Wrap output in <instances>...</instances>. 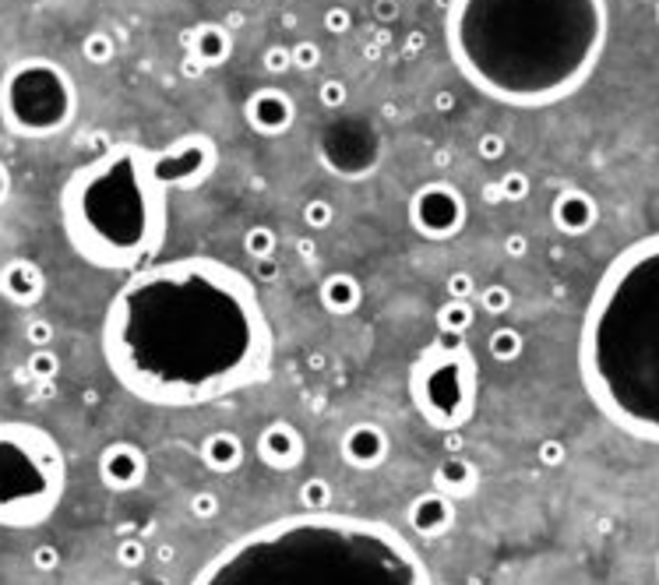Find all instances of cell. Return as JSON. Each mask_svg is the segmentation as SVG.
Returning <instances> with one entry per match:
<instances>
[{
  "label": "cell",
  "instance_id": "cell-1",
  "mask_svg": "<svg viewBox=\"0 0 659 585\" xmlns=\"http://www.w3.org/2000/svg\"><path fill=\"white\" fill-rule=\"evenodd\" d=\"M276 335L254 283L219 258L138 268L102 317V360L134 398L205 405L265 378Z\"/></svg>",
  "mask_w": 659,
  "mask_h": 585
},
{
  "label": "cell",
  "instance_id": "cell-2",
  "mask_svg": "<svg viewBox=\"0 0 659 585\" xmlns=\"http://www.w3.org/2000/svg\"><path fill=\"white\" fill-rule=\"evenodd\" d=\"M610 36L607 0H452L445 39L479 96L540 109L575 96Z\"/></svg>",
  "mask_w": 659,
  "mask_h": 585
},
{
  "label": "cell",
  "instance_id": "cell-3",
  "mask_svg": "<svg viewBox=\"0 0 659 585\" xmlns=\"http://www.w3.org/2000/svg\"><path fill=\"white\" fill-rule=\"evenodd\" d=\"M190 585H434L409 540L374 518L285 515L215 554Z\"/></svg>",
  "mask_w": 659,
  "mask_h": 585
},
{
  "label": "cell",
  "instance_id": "cell-4",
  "mask_svg": "<svg viewBox=\"0 0 659 585\" xmlns=\"http://www.w3.org/2000/svg\"><path fill=\"white\" fill-rule=\"evenodd\" d=\"M578 374L610 423L659 441V233L624 247L599 276L582 314Z\"/></svg>",
  "mask_w": 659,
  "mask_h": 585
},
{
  "label": "cell",
  "instance_id": "cell-5",
  "mask_svg": "<svg viewBox=\"0 0 659 585\" xmlns=\"http://www.w3.org/2000/svg\"><path fill=\"white\" fill-rule=\"evenodd\" d=\"M60 222L71 251L92 268H145L170 222V191L156 177V152L145 145H113L75 170L60 191Z\"/></svg>",
  "mask_w": 659,
  "mask_h": 585
},
{
  "label": "cell",
  "instance_id": "cell-6",
  "mask_svg": "<svg viewBox=\"0 0 659 585\" xmlns=\"http://www.w3.org/2000/svg\"><path fill=\"white\" fill-rule=\"evenodd\" d=\"M68 462L46 427L0 420V529H36L64 501Z\"/></svg>",
  "mask_w": 659,
  "mask_h": 585
},
{
  "label": "cell",
  "instance_id": "cell-7",
  "mask_svg": "<svg viewBox=\"0 0 659 585\" xmlns=\"http://www.w3.org/2000/svg\"><path fill=\"white\" fill-rule=\"evenodd\" d=\"M479 364L466 346V335H438L423 346L409 367V398L427 427L452 434L462 430L476 413Z\"/></svg>",
  "mask_w": 659,
  "mask_h": 585
},
{
  "label": "cell",
  "instance_id": "cell-8",
  "mask_svg": "<svg viewBox=\"0 0 659 585\" xmlns=\"http://www.w3.org/2000/svg\"><path fill=\"white\" fill-rule=\"evenodd\" d=\"M78 113V85L57 60L25 57L0 78V116L18 138H53Z\"/></svg>",
  "mask_w": 659,
  "mask_h": 585
},
{
  "label": "cell",
  "instance_id": "cell-9",
  "mask_svg": "<svg viewBox=\"0 0 659 585\" xmlns=\"http://www.w3.org/2000/svg\"><path fill=\"white\" fill-rule=\"evenodd\" d=\"M381 131L367 116H339L328 124L317 138V156L321 163L342 177V180H360L374 173L381 163Z\"/></svg>",
  "mask_w": 659,
  "mask_h": 585
},
{
  "label": "cell",
  "instance_id": "cell-10",
  "mask_svg": "<svg viewBox=\"0 0 659 585\" xmlns=\"http://www.w3.org/2000/svg\"><path fill=\"white\" fill-rule=\"evenodd\" d=\"M470 222V201L448 180H427L409 197V226L423 240H455Z\"/></svg>",
  "mask_w": 659,
  "mask_h": 585
},
{
  "label": "cell",
  "instance_id": "cell-11",
  "mask_svg": "<svg viewBox=\"0 0 659 585\" xmlns=\"http://www.w3.org/2000/svg\"><path fill=\"white\" fill-rule=\"evenodd\" d=\"M219 166V145L205 131L181 134L156 152V177L166 191H197Z\"/></svg>",
  "mask_w": 659,
  "mask_h": 585
},
{
  "label": "cell",
  "instance_id": "cell-12",
  "mask_svg": "<svg viewBox=\"0 0 659 585\" xmlns=\"http://www.w3.org/2000/svg\"><path fill=\"white\" fill-rule=\"evenodd\" d=\"M244 120L261 138H283L296 124V102L285 89L265 85L244 99Z\"/></svg>",
  "mask_w": 659,
  "mask_h": 585
},
{
  "label": "cell",
  "instance_id": "cell-13",
  "mask_svg": "<svg viewBox=\"0 0 659 585\" xmlns=\"http://www.w3.org/2000/svg\"><path fill=\"white\" fill-rule=\"evenodd\" d=\"M99 480L113 493H131L149 480V455L134 441H113L99 452Z\"/></svg>",
  "mask_w": 659,
  "mask_h": 585
},
{
  "label": "cell",
  "instance_id": "cell-14",
  "mask_svg": "<svg viewBox=\"0 0 659 585\" xmlns=\"http://www.w3.org/2000/svg\"><path fill=\"white\" fill-rule=\"evenodd\" d=\"M254 452H258V459H261L269 469L289 473V469H296V466L303 462L307 445H303V434H300L289 420H272V423L261 427Z\"/></svg>",
  "mask_w": 659,
  "mask_h": 585
},
{
  "label": "cell",
  "instance_id": "cell-15",
  "mask_svg": "<svg viewBox=\"0 0 659 585\" xmlns=\"http://www.w3.org/2000/svg\"><path fill=\"white\" fill-rule=\"evenodd\" d=\"M339 452H342V462H346V466L371 473L377 466H384V459H388V452H391V441H388L384 427L364 420V423H353V427L342 434Z\"/></svg>",
  "mask_w": 659,
  "mask_h": 585
},
{
  "label": "cell",
  "instance_id": "cell-16",
  "mask_svg": "<svg viewBox=\"0 0 659 585\" xmlns=\"http://www.w3.org/2000/svg\"><path fill=\"white\" fill-rule=\"evenodd\" d=\"M551 222L561 236H585L599 222V204L582 188H565L551 204Z\"/></svg>",
  "mask_w": 659,
  "mask_h": 585
},
{
  "label": "cell",
  "instance_id": "cell-17",
  "mask_svg": "<svg viewBox=\"0 0 659 585\" xmlns=\"http://www.w3.org/2000/svg\"><path fill=\"white\" fill-rule=\"evenodd\" d=\"M406 515H409V525H413L416 536L438 540L455 525V501L441 490H423V493L413 497Z\"/></svg>",
  "mask_w": 659,
  "mask_h": 585
},
{
  "label": "cell",
  "instance_id": "cell-18",
  "mask_svg": "<svg viewBox=\"0 0 659 585\" xmlns=\"http://www.w3.org/2000/svg\"><path fill=\"white\" fill-rule=\"evenodd\" d=\"M0 296L14 307H36L46 296V272L28 258H11L0 268Z\"/></svg>",
  "mask_w": 659,
  "mask_h": 585
},
{
  "label": "cell",
  "instance_id": "cell-19",
  "mask_svg": "<svg viewBox=\"0 0 659 585\" xmlns=\"http://www.w3.org/2000/svg\"><path fill=\"white\" fill-rule=\"evenodd\" d=\"M184 46H188L190 57H197L212 71L233 57V32L219 21H205V25H194L190 32H184Z\"/></svg>",
  "mask_w": 659,
  "mask_h": 585
},
{
  "label": "cell",
  "instance_id": "cell-20",
  "mask_svg": "<svg viewBox=\"0 0 659 585\" xmlns=\"http://www.w3.org/2000/svg\"><path fill=\"white\" fill-rule=\"evenodd\" d=\"M244 455H247V448L233 430H212L201 441V462H205V469H212L219 477L237 473L244 466Z\"/></svg>",
  "mask_w": 659,
  "mask_h": 585
},
{
  "label": "cell",
  "instance_id": "cell-21",
  "mask_svg": "<svg viewBox=\"0 0 659 585\" xmlns=\"http://www.w3.org/2000/svg\"><path fill=\"white\" fill-rule=\"evenodd\" d=\"M317 300H321V307H325L328 314L346 317V314H353V310L364 303V283H360L353 272H332V276L321 279Z\"/></svg>",
  "mask_w": 659,
  "mask_h": 585
},
{
  "label": "cell",
  "instance_id": "cell-22",
  "mask_svg": "<svg viewBox=\"0 0 659 585\" xmlns=\"http://www.w3.org/2000/svg\"><path fill=\"white\" fill-rule=\"evenodd\" d=\"M476 487H479V469L472 466L470 459H462V455H448V459L434 469V490L448 493L452 501L472 497Z\"/></svg>",
  "mask_w": 659,
  "mask_h": 585
},
{
  "label": "cell",
  "instance_id": "cell-23",
  "mask_svg": "<svg viewBox=\"0 0 659 585\" xmlns=\"http://www.w3.org/2000/svg\"><path fill=\"white\" fill-rule=\"evenodd\" d=\"M486 349L497 364H515L526 349V335L515 328V325H497L490 335H486Z\"/></svg>",
  "mask_w": 659,
  "mask_h": 585
},
{
  "label": "cell",
  "instance_id": "cell-24",
  "mask_svg": "<svg viewBox=\"0 0 659 585\" xmlns=\"http://www.w3.org/2000/svg\"><path fill=\"white\" fill-rule=\"evenodd\" d=\"M472 321H476V310L470 300H445L438 307V328L445 335H470Z\"/></svg>",
  "mask_w": 659,
  "mask_h": 585
},
{
  "label": "cell",
  "instance_id": "cell-25",
  "mask_svg": "<svg viewBox=\"0 0 659 585\" xmlns=\"http://www.w3.org/2000/svg\"><path fill=\"white\" fill-rule=\"evenodd\" d=\"M296 501L303 511L310 515H321V511H332V501H335V490L325 477H307L300 490H296Z\"/></svg>",
  "mask_w": 659,
  "mask_h": 585
},
{
  "label": "cell",
  "instance_id": "cell-26",
  "mask_svg": "<svg viewBox=\"0 0 659 585\" xmlns=\"http://www.w3.org/2000/svg\"><path fill=\"white\" fill-rule=\"evenodd\" d=\"M276 247H279V233L272 226H251L244 233V254L251 261H272L276 258Z\"/></svg>",
  "mask_w": 659,
  "mask_h": 585
},
{
  "label": "cell",
  "instance_id": "cell-27",
  "mask_svg": "<svg viewBox=\"0 0 659 585\" xmlns=\"http://www.w3.org/2000/svg\"><path fill=\"white\" fill-rule=\"evenodd\" d=\"M82 57H85L89 64H95V68L109 64V60L117 57V39H113L109 32H89V36L82 39Z\"/></svg>",
  "mask_w": 659,
  "mask_h": 585
},
{
  "label": "cell",
  "instance_id": "cell-28",
  "mask_svg": "<svg viewBox=\"0 0 659 585\" xmlns=\"http://www.w3.org/2000/svg\"><path fill=\"white\" fill-rule=\"evenodd\" d=\"M25 374L32 381H53L60 374V357L46 346V349H32L28 353V364H25Z\"/></svg>",
  "mask_w": 659,
  "mask_h": 585
},
{
  "label": "cell",
  "instance_id": "cell-29",
  "mask_svg": "<svg viewBox=\"0 0 659 585\" xmlns=\"http://www.w3.org/2000/svg\"><path fill=\"white\" fill-rule=\"evenodd\" d=\"M289 57H293V68L296 71H317L321 60H325V50L314 43V39H296L289 46Z\"/></svg>",
  "mask_w": 659,
  "mask_h": 585
},
{
  "label": "cell",
  "instance_id": "cell-30",
  "mask_svg": "<svg viewBox=\"0 0 659 585\" xmlns=\"http://www.w3.org/2000/svg\"><path fill=\"white\" fill-rule=\"evenodd\" d=\"M303 222H307V229H314V233L328 229V226L335 222V204H332L328 197H310V201L303 204Z\"/></svg>",
  "mask_w": 659,
  "mask_h": 585
},
{
  "label": "cell",
  "instance_id": "cell-31",
  "mask_svg": "<svg viewBox=\"0 0 659 585\" xmlns=\"http://www.w3.org/2000/svg\"><path fill=\"white\" fill-rule=\"evenodd\" d=\"M476 296H479V307H483L486 314H494V317L508 314V310H511V303H515L511 290H508V286H501V283H494V286H483V290L476 292Z\"/></svg>",
  "mask_w": 659,
  "mask_h": 585
},
{
  "label": "cell",
  "instance_id": "cell-32",
  "mask_svg": "<svg viewBox=\"0 0 659 585\" xmlns=\"http://www.w3.org/2000/svg\"><path fill=\"white\" fill-rule=\"evenodd\" d=\"M145 561H149V547H145L141 540L127 536V540H120V543H117V565H120V568H127V572H138Z\"/></svg>",
  "mask_w": 659,
  "mask_h": 585
},
{
  "label": "cell",
  "instance_id": "cell-33",
  "mask_svg": "<svg viewBox=\"0 0 659 585\" xmlns=\"http://www.w3.org/2000/svg\"><path fill=\"white\" fill-rule=\"evenodd\" d=\"M497 201H526L529 197V177L518 173V170H508L501 180H497Z\"/></svg>",
  "mask_w": 659,
  "mask_h": 585
},
{
  "label": "cell",
  "instance_id": "cell-34",
  "mask_svg": "<svg viewBox=\"0 0 659 585\" xmlns=\"http://www.w3.org/2000/svg\"><path fill=\"white\" fill-rule=\"evenodd\" d=\"M219 508H222V501L215 497V490H194V493L188 497L190 518H197V522H208V518H215V515H219Z\"/></svg>",
  "mask_w": 659,
  "mask_h": 585
},
{
  "label": "cell",
  "instance_id": "cell-35",
  "mask_svg": "<svg viewBox=\"0 0 659 585\" xmlns=\"http://www.w3.org/2000/svg\"><path fill=\"white\" fill-rule=\"evenodd\" d=\"M317 102H321L325 109L339 113V109L350 102V89H346V82H342V78H325V82L317 85Z\"/></svg>",
  "mask_w": 659,
  "mask_h": 585
},
{
  "label": "cell",
  "instance_id": "cell-36",
  "mask_svg": "<svg viewBox=\"0 0 659 585\" xmlns=\"http://www.w3.org/2000/svg\"><path fill=\"white\" fill-rule=\"evenodd\" d=\"M321 25H325V32H328V36H339V39H342V36H350V32H353V25H357V21H353V11H350V7L335 4V7H328V11L321 14Z\"/></svg>",
  "mask_w": 659,
  "mask_h": 585
},
{
  "label": "cell",
  "instance_id": "cell-37",
  "mask_svg": "<svg viewBox=\"0 0 659 585\" xmlns=\"http://www.w3.org/2000/svg\"><path fill=\"white\" fill-rule=\"evenodd\" d=\"M261 68H265L269 75H285V71H293L289 46H283V43H272V46L261 53Z\"/></svg>",
  "mask_w": 659,
  "mask_h": 585
},
{
  "label": "cell",
  "instance_id": "cell-38",
  "mask_svg": "<svg viewBox=\"0 0 659 585\" xmlns=\"http://www.w3.org/2000/svg\"><path fill=\"white\" fill-rule=\"evenodd\" d=\"M445 292H448V300H472L476 292H479V286H476V279H472L470 272H452L448 279H445Z\"/></svg>",
  "mask_w": 659,
  "mask_h": 585
},
{
  "label": "cell",
  "instance_id": "cell-39",
  "mask_svg": "<svg viewBox=\"0 0 659 585\" xmlns=\"http://www.w3.org/2000/svg\"><path fill=\"white\" fill-rule=\"evenodd\" d=\"M25 342H28L32 349H46V346H53V325H50L46 317H32V321L25 325Z\"/></svg>",
  "mask_w": 659,
  "mask_h": 585
},
{
  "label": "cell",
  "instance_id": "cell-40",
  "mask_svg": "<svg viewBox=\"0 0 659 585\" xmlns=\"http://www.w3.org/2000/svg\"><path fill=\"white\" fill-rule=\"evenodd\" d=\"M476 152H479V159H486V163H497V159L508 152V141H504L497 131H486V134H479V141H476Z\"/></svg>",
  "mask_w": 659,
  "mask_h": 585
},
{
  "label": "cell",
  "instance_id": "cell-41",
  "mask_svg": "<svg viewBox=\"0 0 659 585\" xmlns=\"http://www.w3.org/2000/svg\"><path fill=\"white\" fill-rule=\"evenodd\" d=\"M60 565H64V557H60V550H57V547L43 543V547H36V550H32V568H36V572H43V575H53Z\"/></svg>",
  "mask_w": 659,
  "mask_h": 585
},
{
  "label": "cell",
  "instance_id": "cell-42",
  "mask_svg": "<svg viewBox=\"0 0 659 585\" xmlns=\"http://www.w3.org/2000/svg\"><path fill=\"white\" fill-rule=\"evenodd\" d=\"M536 459H540L543 466L554 469V466H561V462L567 459V448L561 445V441H543V445L536 448Z\"/></svg>",
  "mask_w": 659,
  "mask_h": 585
},
{
  "label": "cell",
  "instance_id": "cell-43",
  "mask_svg": "<svg viewBox=\"0 0 659 585\" xmlns=\"http://www.w3.org/2000/svg\"><path fill=\"white\" fill-rule=\"evenodd\" d=\"M504 254H508V258H526V254H529L526 233H508V236H504Z\"/></svg>",
  "mask_w": 659,
  "mask_h": 585
},
{
  "label": "cell",
  "instance_id": "cell-44",
  "mask_svg": "<svg viewBox=\"0 0 659 585\" xmlns=\"http://www.w3.org/2000/svg\"><path fill=\"white\" fill-rule=\"evenodd\" d=\"M374 18L377 21H395L398 18V4L395 0H374Z\"/></svg>",
  "mask_w": 659,
  "mask_h": 585
},
{
  "label": "cell",
  "instance_id": "cell-45",
  "mask_svg": "<svg viewBox=\"0 0 659 585\" xmlns=\"http://www.w3.org/2000/svg\"><path fill=\"white\" fill-rule=\"evenodd\" d=\"M181 71H184V78H201V75H205L208 68H205V64H201L197 57H190V53H188V57L181 60Z\"/></svg>",
  "mask_w": 659,
  "mask_h": 585
},
{
  "label": "cell",
  "instance_id": "cell-46",
  "mask_svg": "<svg viewBox=\"0 0 659 585\" xmlns=\"http://www.w3.org/2000/svg\"><path fill=\"white\" fill-rule=\"evenodd\" d=\"M7 195H11V170L0 163V204L7 201Z\"/></svg>",
  "mask_w": 659,
  "mask_h": 585
},
{
  "label": "cell",
  "instance_id": "cell-47",
  "mask_svg": "<svg viewBox=\"0 0 659 585\" xmlns=\"http://www.w3.org/2000/svg\"><path fill=\"white\" fill-rule=\"evenodd\" d=\"M254 265H258V276H261V279H276V276H279V268H276L272 261H254Z\"/></svg>",
  "mask_w": 659,
  "mask_h": 585
},
{
  "label": "cell",
  "instance_id": "cell-48",
  "mask_svg": "<svg viewBox=\"0 0 659 585\" xmlns=\"http://www.w3.org/2000/svg\"><path fill=\"white\" fill-rule=\"evenodd\" d=\"M448 106H452V92H441L438 96V109H448Z\"/></svg>",
  "mask_w": 659,
  "mask_h": 585
},
{
  "label": "cell",
  "instance_id": "cell-49",
  "mask_svg": "<svg viewBox=\"0 0 659 585\" xmlns=\"http://www.w3.org/2000/svg\"><path fill=\"white\" fill-rule=\"evenodd\" d=\"M134 585H166V582H163V579L156 575V579H141V582H134Z\"/></svg>",
  "mask_w": 659,
  "mask_h": 585
},
{
  "label": "cell",
  "instance_id": "cell-50",
  "mask_svg": "<svg viewBox=\"0 0 659 585\" xmlns=\"http://www.w3.org/2000/svg\"><path fill=\"white\" fill-rule=\"evenodd\" d=\"M656 21H659V0H656Z\"/></svg>",
  "mask_w": 659,
  "mask_h": 585
}]
</instances>
